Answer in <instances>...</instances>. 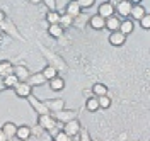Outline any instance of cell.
I'll list each match as a JSON object with an SVG mask.
<instances>
[{
	"label": "cell",
	"mask_w": 150,
	"mask_h": 141,
	"mask_svg": "<svg viewBox=\"0 0 150 141\" xmlns=\"http://www.w3.org/2000/svg\"><path fill=\"white\" fill-rule=\"evenodd\" d=\"M63 32H65V29L62 27L60 24H50V26H48V34H50L51 38H55V39L63 38Z\"/></svg>",
	"instance_id": "603a6c76"
},
{
	"label": "cell",
	"mask_w": 150,
	"mask_h": 141,
	"mask_svg": "<svg viewBox=\"0 0 150 141\" xmlns=\"http://www.w3.org/2000/svg\"><path fill=\"white\" fill-rule=\"evenodd\" d=\"M43 104L46 105L50 114H55L62 109H65V99H46V100H43Z\"/></svg>",
	"instance_id": "52a82bcc"
},
{
	"label": "cell",
	"mask_w": 150,
	"mask_h": 141,
	"mask_svg": "<svg viewBox=\"0 0 150 141\" xmlns=\"http://www.w3.org/2000/svg\"><path fill=\"white\" fill-rule=\"evenodd\" d=\"M77 4L80 5V9L82 10H87V9H92L94 7L96 0H77Z\"/></svg>",
	"instance_id": "4dcf8cb0"
},
{
	"label": "cell",
	"mask_w": 150,
	"mask_h": 141,
	"mask_svg": "<svg viewBox=\"0 0 150 141\" xmlns=\"http://www.w3.org/2000/svg\"><path fill=\"white\" fill-rule=\"evenodd\" d=\"M138 22H140V27L142 29H145V31H147V29H150V15H149V14H145V15H143Z\"/></svg>",
	"instance_id": "836d02e7"
},
{
	"label": "cell",
	"mask_w": 150,
	"mask_h": 141,
	"mask_svg": "<svg viewBox=\"0 0 150 141\" xmlns=\"http://www.w3.org/2000/svg\"><path fill=\"white\" fill-rule=\"evenodd\" d=\"M41 4H45L46 10H58V4H56V0H41Z\"/></svg>",
	"instance_id": "d6a6232c"
},
{
	"label": "cell",
	"mask_w": 150,
	"mask_h": 141,
	"mask_svg": "<svg viewBox=\"0 0 150 141\" xmlns=\"http://www.w3.org/2000/svg\"><path fill=\"white\" fill-rule=\"evenodd\" d=\"M14 92H16V95L17 97H21V99H26V97H29V95L33 94V87L28 83V82H19L14 88H12Z\"/></svg>",
	"instance_id": "9c48e42d"
},
{
	"label": "cell",
	"mask_w": 150,
	"mask_h": 141,
	"mask_svg": "<svg viewBox=\"0 0 150 141\" xmlns=\"http://www.w3.org/2000/svg\"><path fill=\"white\" fill-rule=\"evenodd\" d=\"M120 22H121V19L114 14V15H111V17L104 19V29H108L109 32H112V31H118V29H120Z\"/></svg>",
	"instance_id": "e0dca14e"
},
{
	"label": "cell",
	"mask_w": 150,
	"mask_h": 141,
	"mask_svg": "<svg viewBox=\"0 0 150 141\" xmlns=\"http://www.w3.org/2000/svg\"><path fill=\"white\" fill-rule=\"evenodd\" d=\"M12 73L17 76L19 82H28L29 75H31V72L28 70V66H26V65H21V63L14 65V72H12Z\"/></svg>",
	"instance_id": "30bf717a"
},
{
	"label": "cell",
	"mask_w": 150,
	"mask_h": 141,
	"mask_svg": "<svg viewBox=\"0 0 150 141\" xmlns=\"http://www.w3.org/2000/svg\"><path fill=\"white\" fill-rule=\"evenodd\" d=\"M38 48H39L41 55L46 58V65L56 68V72H68V65L60 55H56L55 51H51L50 48H45L43 44H38Z\"/></svg>",
	"instance_id": "6da1fadb"
},
{
	"label": "cell",
	"mask_w": 150,
	"mask_h": 141,
	"mask_svg": "<svg viewBox=\"0 0 150 141\" xmlns=\"http://www.w3.org/2000/svg\"><path fill=\"white\" fill-rule=\"evenodd\" d=\"M16 138L19 141H29L33 136H31V126L28 124H22V126H17V131H16Z\"/></svg>",
	"instance_id": "9a60e30c"
},
{
	"label": "cell",
	"mask_w": 150,
	"mask_h": 141,
	"mask_svg": "<svg viewBox=\"0 0 150 141\" xmlns=\"http://www.w3.org/2000/svg\"><path fill=\"white\" fill-rule=\"evenodd\" d=\"M53 141H74V138H70V136H67L65 133H63L62 129H60V131L56 133L55 136H53Z\"/></svg>",
	"instance_id": "1f68e13d"
},
{
	"label": "cell",
	"mask_w": 150,
	"mask_h": 141,
	"mask_svg": "<svg viewBox=\"0 0 150 141\" xmlns=\"http://www.w3.org/2000/svg\"><path fill=\"white\" fill-rule=\"evenodd\" d=\"M92 95H94V97H101V95H108V85L101 83V82L94 83V85H92Z\"/></svg>",
	"instance_id": "d4e9b609"
},
{
	"label": "cell",
	"mask_w": 150,
	"mask_h": 141,
	"mask_svg": "<svg viewBox=\"0 0 150 141\" xmlns=\"http://www.w3.org/2000/svg\"><path fill=\"white\" fill-rule=\"evenodd\" d=\"M12 72H14V63L10 60H2L0 61V78L10 75Z\"/></svg>",
	"instance_id": "44dd1931"
},
{
	"label": "cell",
	"mask_w": 150,
	"mask_h": 141,
	"mask_svg": "<svg viewBox=\"0 0 150 141\" xmlns=\"http://www.w3.org/2000/svg\"><path fill=\"white\" fill-rule=\"evenodd\" d=\"M133 29H135V22L128 17V19H121V22H120V32H123L125 36H128V34H131L133 32Z\"/></svg>",
	"instance_id": "ac0fdd59"
},
{
	"label": "cell",
	"mask_w": 150,
	"mask_h": 141,
	"mask_svg": "<svg viewBox=\"0 0 150 141\" xmlns=\"http://www.w3.org/2000/svg\"><path fill=\"white\" fill-rule=\"evenodd\" d=\"M2 80H4V87H5V90H7V88H14V87H16V85L19 83L17 76L14 75V73H10V75L4 76Z\"/></svg>",
	"instance_id": "83f0119b"
},
{
	"label": "cell",
	"mask_w": 150,
	"mask_h": 141,
	"mask_svg": "<svg viewBox=\"0 0 150 141\" xmlns=\"http://www.w3.org/2000/svg\"><path fill=\"white\" fill-rule=\"evenodd\" d=\"M28 83L31 85V87H43V85H46V80H45V76L41 75V72H38V73L29 75Z\"/></svg>",
	"instance_id": "d6986e66"
},
{
	"label": "cell",
	"mask_w": 150,
	"mask_h": 141,
	"mask_svg": "<svg viewBox=\"0 0 150 141\" xmlns=\"http://www.w3.org/2000/svg\"><path fill=\"white\" fill-rule=\"evenodd\" d=\"M128 2H130V4H142L143 0H128Z\"/></svg>",
	"instance_id": "b9f144b4"
},
{
	"label": "cell",
	"mask_w": 150,
	"mask_h": 141,
	"mask_svg": "<svg viewBox=\"0 0 150 141\" xmlns=\"http://www.w3.org/2000/svg\"><path fill=\"white\" fill-rule=\"evenodd\" d=\"M38 126H39L43 131H46L51 138L62 129V124L56 121L51 114H41V116L38 117Z\"/></svg>",
	"instance_id": "7a4b0ae2"
},
{
	"label": "cell",
	"mask_w": 150,
	"mask_h": 141,
	"mask_svg": "<svg viewBox=\"0 0 150 141\" xmlns=\"http://www.w3.org/2000/svg\"><path fill=\"white\" fill-rule=\"evenodd\" d=\"M97 100H99V109H109L112 104L109 95H101V97H97Z\"/></svg>",
	"instance_id": "f546056e"
},
{
	"label": "cell",
	"mask_w": 150,
	"mask_h": 141,
	"mask_svg": "<svg viewBox=\"0 0 150 141\" xmlns=\"http://www.w3.org/2000/svg\"><path fill=\"white\" fill-rule=\"evenodd\" d=\"M147 14V9L142 5V4H133L130 10V19L131 20H140L143 15Z\"/></svg>",
	"instance_id": "5bb4252c"
},
{
	"label": "cell",
	"mask_w": 150,
	"mask_h": 141,
	"mask_svg": "<svg viewBox=\"0 0 150 141\" xmlns=\"http://www.w3.org/2000/svg\"><path fill=\"white\" fill-rule=\"evenodd\" d=\"M45 19H46L48 26L50 24H58L60 22V10H46Z\"/></svg>",
	"instance_id": "484cf974"
},
{
	"label": "cell",
	"mask_w": 150,
	"mask_h": 141,
	"mask_svg": "<svg viewBox=\"0 0 150 141\" xmlns=\"http://www.w3.org/2000/svg\"><path fill=\"white\" fill-rule=\"evenodd\" d=\"M51 141H53V140H51Z\"/></svg>",
	"instance_id": "7bdbcfd3"
},
{
	"label": "cell",
	"mask_w": 150,
	"mask_h": 141,
	"mask_svg": "<svg viewBox=\"0 0 150 141\" xmlns=\"http://www.w3.org/2000/svg\"><path fill=\"white\" fill-rule=\"evenodd\" d=\"M77 136H79V141H92V138H91L89 131H87V129H84V128L80 129V133H79Z\"/></svg>",
	"instance_id": "e575fe53"
},
{
	"label": "cell",
	"mask_w": 150,
	"mask_h": 141,
	"mask_svg": "<svg viewBox=\"0 0 150 141\" xmlns=\"http://www.w3.org/2000/svg\"><path fill=\"white\" fill-rule=\"evenodd\" d=\"M2 90H5V87H4V80L0 78V92H2Z\"/></svg>",
	"instance_id": "60d3db41"
},
{
	"label": "cell",
	"mask_w": 150,
	"mask_h": 141,
	"mask_svg": "<svg viewBox=\"0 0 150 141\" xmlns=\"http://www.w3.org/2000/svg\"><path fill=\"white\" fill-rule=\"evenodd\" d=\"M26 100H28L29 105H31V107H33V109L39 114V116H41V114H50V111L46 109V105L43 104V100H39L34 94H31L29 97H26Z\"/></svg>",
	"instance_id": "8992f818"
},
{
	"label": "cell",
	"mask_w": 150,
	"mask_h": 141,
	"mask_svg": "<svg viewBox=\"0 0 150 141\" xmlns=\"http://www.w3.org/2000/svg\"><path fill=\"white\" fill-rule=\"evenodd\" d=\"M97 15H101L103 19H108V17L114 15V7H112L108 0L106 2H101L99 7H97Z\"/></svg>",
	"instance_id": "8fae6325"
},
{
	"label": "cell",
	"mask_w": 150,
	"mask_h": 141,
	"mask_svg": "<svg viewBox=\"0 0 150 141\" xmlns=\"http://www.w3.org/2000/svg\"><path fill=\"white\" fill-rule=\"evenodd\" d=\"M41 75L45 76V80H51V78H55L56 75H60L58 72H56V68H53V66H50V65H46L43 70H41Z\"/></svg>",
	"instance_id": "4316f807"
},
{
	"label": "cell",
	"mask_w": 150,
	"mask_h": 141,
	"mask_svg": "<svg viewBox=\"0 0 150 141\" xmlns=\"http://www.w3.org/2000/svg\"><path fill=\"white\" fill-rule=\"evenodd\" d=\"M62 27H70V26H74V17H70L68 14H60V22H58Z\"/></svg>",
	"instance_id": "f1b7e54d"
},
{
	"label": "cell",
	"mask_w": 150,
	"mask_h": 141,
	"mask_svg": "<svg viewBox=\"0 0 150 141\" xmlns=\"http://www.w3.org/2000/svg\"><path fill=\"white\" fill-rule=\"evenodd\" d=\"M82 12H84V10L80 9V5L77 4V0H70L65 5V14H68V15L74 17V19H77L79 15H82Z\"/></svg>",
	"instance_id": "7c38bea8"
},
{
	"label": "cell",
	"mask_w": 150,
	"mask_h": 141,
	"mask_svg": "<svg viewBox=\"0 0 150 141\" xmlns=\"http://www.w3.org/2000/svg\"><path fill=\"white\" fill-rule=\"evenodd\" d=\"M0 141H7L5 134H4V131H2V128H0Z\"/></svg>",
	"instance_id": "74e56055"
},
{
	"label": "cell",
	"mask_w": 150,
	"mask_h": 141,
	"mask_svg": "<svg viewBox=\"0 0 150 141\" xmlns=\"http://www.w3.org/2000/svg\"><path fill=\"white\" fill-rule=\"evenodd\" d=\"M126 43V36L123 34V32H120V31H112V32H109V44L114 48H120L123 46Z\"/></svg>",
	"instance_id": "4fadbf2b"
},
{
	"label": "cell",
	"mask_w": 150,
	"mask_h": 141,
	"mask_svg": "<svg viewBox=\"0 0 150 141\" xmlns=\"http://www.w3.org/2000/svg\"><path fill=\"white\" fill-rule=\"evenodd\" d=\"M89 27H92L94 31H103L104 29V19L101 15H97V14H94L89 17Z\"/></svg>",
	"instance_id": "ffe728a7"
},
{
	"label": "cell",
	"mask_w": 150,
	"mask_h": 141,
	"mask_svg": "<svg viewBox=\"0 0 150 141\" xmlns=\"http://www.w3.org/2000/svg\"><path fill=\"white\" fill-rule=\"evenodd\" d=\"M0 31H4L7 36H10V38H14V39H19V41H22V43L26 41V38L19 32V29L16 27V24H14L9 17H5V19L0 22Z\"/></svg>",
	"instance_id": "3957f363"
},
{
	"label": "cell",
	"mask_w": 150,
	"mask_h": 141,
	"mask_svg": "<svg viewBox=\"0 0 150 141\" xmlns=\"http://www.w3.org/2000/svg\"><path fill=\"white\" fill-rule=\"evenodd\" d=\"M41 133H43V129H41V128H39V126H33V128H31V136H34V138H38V136H39V134H41Z\"/></svg>",
	"instance_id": "d590c367"
},
{
	"label": "cell",
	"mask_w": 150,
	"mask_h": 141,
	"mask_svg": "<svg viewBox=\"0 0 150 141\" xmlns=\"http://www.w3.org/2000/svg\"><path fill=\"white\" fill-rule=\"evenodd\" d=\"M5 17H7V15H5V12H4V10L0 9V22H2V20L5 19Z\"/></svg>",
	"instance_id": "f35d334b"
},
{
	"label": "cell",
	"mask_w": 150,
	"mask_h": 141,
	"mask_svg": "<svg viewBox=\"0 0 150 141\" xmlns=\"http://www.w3.org/2000/svg\"><path fill=\"white\" fill-rule=\"evenodd\" d=\"M131 5H133V4H130L128 0H121V2L114 7V14H116L120 19H121V17H123V19H128V17H130Z\"/></svg>",
	"instance_id": "ba28073f"
},
{
	"label": "cell",
	"mask_w": 150,
	"mask_h": 141,
	"mask_svg": "<svg viewBox=\"0 0 150 141\" xmlns=\"http://www.w3.org/2000/svg\"><path fill=\"white\" fill-rule=\"evenodd\" d=\"M85 109L89 112H97L99 111V100H97V97H94V95L87 97L85 99Z\"/></svg>",
	"instance_id": "cb8c5ba5"
},
{
	"label": "cell",
	"mask_w": 150,
	"mask_h": 141,
	"mask_svg": "<svg viewBox=\"0 0 150 141\" xmlns=\"http://www.w3.org/2000/svg\"><path fill=\"white\" fill-rule=\"evenodd\" d=\"M2 131H4L5 138H7V141H9V140H12V138H16L17 126H16L14 122H5V124H2Z\"/></svg>",
	"instance_id": "7402d4cb"
},
{
	"label": "cell",
	"mask_w": 150,
	"mask_h": 141,
	"mask_svg": "<svg viewBox=\"0 0 150 141\" xmlns=\"http://www.w3.org/2000/svg\"><path fill=\"white\" fill-rule=\"evenodd\" d=\"M80 129H82V124H80L79 119H72V121L62 124V131L65 133L67 136H70V138H75L80 133Z\"/></svg>",
	"instance_id": "5b68a950"
},
{
	"label": "cell",
	"mask_w": 150,
	"mask_h": 141,
	"mask_svg": "<svg viewBox=\"0 0 150 141\" xmlns=\"http://www.w3.org/2000/svg\"><path fill=\"white\" fill-rule=\"evenodd\" d=\"M51 116H53L56 121L60 122V124H65V122L72 121V119H77L79 111H77V109H62V111H58V112L51 114Z\"/></svg>",
	"instance_id": "277c9868"
},
{
	"label": "cell",
	"mask_w": 150,
	"mask_h": 141,
	"mask_svg": "<svg viewBox=\"0 0 150 141\" xmlns=\"http://www.w3.org/2000/svg\"><path fill=\"white\" fill-rule=\"evenodd\" d=\"M29 4H33V5H39L41 4V0H28Z\"/></svg>",
	"instance_id": "ab89813d"
},
{
	"label": "cell",
	"mask_w": 150,
	"mask_h": 141,
	"mask_svg": "<svg viewBox=\"0 0 150 141\" xmlns=\"http://www.w3.org/2000/svg\"><path fill=\"white\" fill-rule=\"evenodd\" d=\"M108 2H109V4H111L112 7H116V5H118V4H120V2H121V0H108Z\"/></svg>",
	"instance_id": "8d00e7d4"
},
{
	"label": "cell",
	"mask_w": 150,
	"mask_h": 141,
	"mask_svg": "<svg viewBox=\"0 0 150 141\" xmlns=\"http://www.w3.org/2000/svg\"><path fill=\"white\" fill-rule=\"evenodd\" d=\"M48 85H50V88H51L53 92H62V90H65V80H63V76H60V75H56L55 78L48 80Z\"/></svg>",
	"instance_id": "2e32d148"
}]
</instances>
